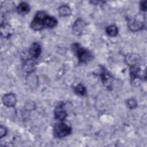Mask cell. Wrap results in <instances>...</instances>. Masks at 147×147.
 <instances>
[{"instance_id":"cell-1","label":"cell","mask_w":147,"mask_h":147,"mask_svg":"<svg viewBox=\"0 0 147 147\" xmlns=\"http://www.w3.org/2000/svg\"><path fill=\"white\" fill-rule=\"evenodd\" d=\"M72 49L77 56L79 63H86L93 58L92 53L89 50L82 47L79 43H74L72 46Z\"/></svg>"},{"instance_id":"cell-2","label":"cell","mask_w":147,"mask_h":147,"mask_svg":"<svg viewBox=\"0 0 147 147\" xmlns=\"http://www.w3.org/2000/svg\"><path fill=\"white\" fill-rule=\"evenodd\" d=\"M71 132V127L67 123L63 122L57 123L53 128V133L55 137L59 138L67 137L69 136Z\"/></svg>"},{"instance_id":"cell-3","label":"cell","mask_w":147,"mask_h":147,"mask_svg":"<svg viewBox=\"0 0 147 147\" xmlns=\"http://www.w3.org/2000/svg\"><path fill=\"white\" fill-rule=\"evenodd\" d=\"M46 15H47V13L43 11H38L36 13L33 20L31 22V24H30L31 28L35 31L40 30L42 29H43L44 28L43 20H44V18L45 17Z\"/></svg>"},{"instance_id":"cell-4","label":"cell","mask_w":147,"mask_h":147,"mask_svg":"<svg viewBox=\"0 0 147 147\" xmlns=\"http://www.w3.org/2000/svg\"><path fill=\"white\" fill-rule=\"evenodd\" d=\"M100 78L104 85L107 88L110 89L112 87L113 78L110 72L105 67H101Z\"/></svg>"},{"instance_id":"cell-5","label":"cell","mask_w":147,"mask_h":147,"mask_svg":"<svg viewBox=\"0 0 147 147\" xmlns=\"http://www.w3.org/2000/svg\"><path fill=\"white\" fill-rule=\"evenodd\" d=\"M86 26V22L81 18L78 19L73 24L72 30L75 34L80 36L83 32L84 29Z\"/></svg>"},{"instance_id":"cell-6","label":"cell","mask_w":147,"mask_h":147,"mask_svg":"<svg viewBox=\"0 0 147 147\" xmlns=\"http://www.w3.org/2000/svg\"><path fill=\"white\" fill-rule=\"evenodd\" d=\"M127 26L131 31L138 32L142 30L144 25L143 22L140 21H137L135 19L129 18L127 20Z\"/></svg>"},{"instance_id":"cell-7","label":"cell","mask_w":147,"mask_h":147,"mask_svg":"<svg viewBox=\"0 0 147 147\" xmlns=\"http://www.w3.org/2000/svg\"><path fill=\"white\" fill-rule=\"evenodd\" d=\"M3 104L7 107H14L17 103V98L16 95L13 93H8L5 94L2 98Z\"/></svg>"},{"instance_id":"cell-8","label":"cell","mask_w":147,"mask_h":147,"mask_svg":"<svg viewBox=\"0 0 147 147\" xmlns=\"http://www.w3.org/2000/svg\"><path fill=\"white\" fill-rule=\"evenodd\" d=\"M54 116L56 119L61 121L65 119L67 116V113L66 111L63 109V104H60L56 107L54 111Z\"/></svg>"},{"instance_id":"cell-9","label":"cell","mask_w":147,"mask_h":147,"mask_svg":"<svg viewBox=\"0 0 147 147\" xmlns=\"http://www.w3.org/2000/svg\"><path fill=\"white\" fill-rule=\"evenodd\" d=\"M41 48L39 44L34 42L29 49V55L33 59H37L41 55Z\"/></svg>"},{"instance_id":"cell-10","label":"cell","mask_w":147,"mask_h":147,"mask_svg":"<svg viewBox=\"0 0 147 147\" xmlns=\"http://www.w3.org/2000/svg\"><path fill=\"white\" fill-rule=\"evenodd\" d=\"M43 22L44 28H53L57 24V21L55 18L47 14L44 18Z\"/></svg>"},{"instance_id":"cell-11","label":"cell","mask_w":147,"mask_h":147,"mask_svg":"<svg viewBox=\"0 0 147 147\" xmlns=\"http://www.w3.org/2000/svg\"><path fill=\"white\" fill-rule=\"evenodd\" d=\"M30 9V6L28 3L22 2L17 6V11L20 15H25L29 12Z\"/></svg>"},{"instance_id":"cell-12","label":"cell","mask_w":147,"mask_h":147,"mask_svg":"<svg viewBox=\"0 0 147 147\" xmlns=\"http://www.w3.org/2000/svg\"><path fill=\"white\" fill-rule=\"evenodd\" d=\"M58 13L61 17H67L71 14V9L69 6L66 5H61L58 9Z\"/></svg>"},{"instance_id":"cell-13","label":"cell","mask_w":147,"mask_h":147,"mask_svg":"<svg viewBox=\"0 0 147 147\" xmlns=\"http://www.w3.org/2000/svg\"><path fill=\"white\" fill-rule=\"evenodd\" d=\"M106 32L109 36L115 37L118 33V29L115 25H111L106 28Z\"/></svg>"},{"instance_id":"cell-14","label":"cell","mask_w":147,"mask_h":147,"mask_svg":"<svg viewBox=\"0 0 147 147\" xmlns=\"http://www.w3.org/2000/svg\"><path fill=\"white\" fill-rule=\"evenodd\" d=\"M75 93L78 95L83 96L86 94V88L82 84H79L74 87Z\"/></svg>"},{"instance_id":"cell-15","label":"cell","mask_w":147,"mask_h":147,"mask_svg":"<svg viewBox=\"0 0 147 147\" xmlns=\"http://www.w3.org/2000/svg\"><path fill=\"white\" fill-rule=\"evenodd\" d=\"M31 60L28 59L24 64V68L27 72H32L34 69V64Z\"/></svg>"},{"instance_id":"cell-16","label":"cell","mask_w":147,"mask_h":147,"mask_svg":"<svg viewBox=\"0 0 147 147\" xmlns=\"http://www.w3.org/2000/svg\"><path fill=\"white\" fill-rule=\"evenodd\" d=\"M126 105L128 106V107L131 109H135L137 106V103L136 100L133 98H130V99H128L126 101Z\"/></svg>"},{"instance_id":"cell-17","label":"cell","mask_w":147,"mask_h":147,"mask_svg":"<svg viewBox=\"0 0 147 147\" xmlns=\"http://www.w3.org/2000/svg\"><path fill=\"white\" fill-rule=\"evenodd\" d=\"M6 134H7L6 129L5 127L1 126L0 127V137L2 138L3 137L5 136L6 135Z\"/></svg>"},{"instance_id":"cell-18","label":"cell","mask_w":147,"mask_h":147,"mask_svg":"<svg viewBox=\"0 0 147 147\" xmlns=\"http://www.w3.org/2000/svg\"><path fill=\"white\" fill-rule=\"evenodd\" d=\"M140 7L141 10L145 11L146 10V1H141L140 5Z\"/></svg>"}]
</instances>
